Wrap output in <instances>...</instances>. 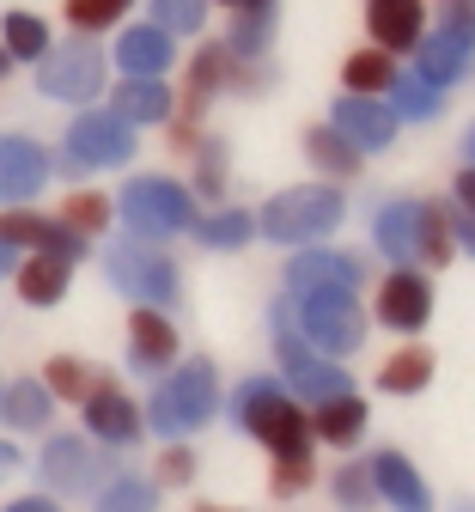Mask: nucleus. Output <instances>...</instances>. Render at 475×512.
Returning a JSON list of instances; mask_svg holds the SVG:
<instances>
[{
    "mask_svg": "<svg viewBox=\"0 0 475 512\" xmlns=\"http://www.w3.org/2000/svg\"><path fill=\"white\" fill-rule=\"evenodd\" d=\"M232 427L250 433L268 458L317 452V445H311V421H305V403L287 391L281 378H244L238 391H232Z\"/></svg>",
    "mask_w": 475,
    "mask_h": 512,
    "instance_id": "1",
    "label": "nucleus"
},
{
    "mask_svg": "<svg viewBox=\"0 0 475 512\" xmlns=\"http://www.w3.org/2000/svg\"><path fill=\"white\" fill-rule=\"evenodd\" d=\"M214 415H220V372H214V360L195 354L183 366H165L159 391H153V409H147V427L159 439H189Z\"/></svg>",
    "mask_w": 475,
    "mask_h": 512,
    "instance_id": "2",
    "label": "nucleus"
},
{
    "mask_svg": "<svg viewBox=\"0 0 475 512\" xmlns=\"http://www.w3.org/2000/svg\"><path fill=\"white\" fill-rule=\"evenodd\" d=\"M293 324H299V336H305L317 354L348 360V354L366 342L360 287H311V293H293Z\"/></svg>",
    "mask_w": 475,
    "mask_h": 512,
    "instance_id": "3",
    "label": "nucleus"
},
{
    "mask_svg": "<svg viewBox=\"0 0 475 512\" xmlns=\"http://www.w3.org/2000/svg\"><path fill=\"white\" fill-rule=\"evenodd\" d=\"M348 220V202H342V189H329V183H305V189H281L275 202H268L256 214V232H268L275 244H329V232Z\"/></svg>",
    "mask_w": 475,
    "mask_h": 512,
    "instance_id": "4",
    "label": "nucleus"
},
{
    "mask_svg": "<svg viewBox=\"0 0 475 512\" xmlns=\"http://www.w3.org/2000/svg\"><path fill=\"white\" fill-rule=\"evenodd\" d=\"M116 202L134 238H171L195 220V189H183L177 177H128Z\"/></svg>",
    "mask_w": 475,
    "mask_h": 512,
    "instance_id": "5",
    "label": "nucleus"
},
{
    "mask_svg": "<svg viewBox=\"0 0 475 512\" xmlns=\"http://www.w3.org/2000/svg\"><path fill=\"white\" fill-rule=\"evenodd\" d=\"M104 275L116 281V293H128L134 305H171L177 299V269L171 256L159 250V238H122L110 256H104Z\"/></svg>",
    "mask_w": 475,
    "mask_h": 512,
    "instance_id": "6",
    "label": "nucleus"
},
{
    "mask_svg": "<svg viewBox=\"0 0 475 512\" xmlns=\"http://www.w3.org/2000/svg\"><path fill=\"white\" fill-rule=\"evenodd\" d=\"M43 494H98L110 482V445H86V433H55L37 452Z\"/></svg>",
    "mask_w": 475,
    "mask_h": 512,
    "instance_id": "7",
    "label": "nucleus"
},
{
    "mask_svg": "<svg viewBox=\"0 0 475 512\" xmlns=\"http://www.w3.org/2000/svg\"><path fill=\"white\" fill-rule=\"evenodd\" d=\"M80 415H86V433H92L98 445H110V452H122V445H134V439L147 433L141 403H134L110 372H92L86 397H80Z\"/></svg>",
    "mask_w": 475,
    "mask_h": 512,
    "instance_id": "8",
    "label": "nucleus"
},
{
    "mask_svg": "<svg viewBox=\"0 0 475 512\" xmlns=\"http://www.w3.org/2000/svg\"><path fill=\"white\" fill-rule=\"evenodd\" d=\"M372 317L384 330L396 336H421L427 330V317H433V281L409 263H396L384 281H378V299H372Z\"/></svg>",
    "mask_w": 475,
    "mask_h": 512,
    "instance_id": "9",
    "label": "nucleus"
},
{
    "mask_svg": "<svg viewBox=\"0 0 475 512\" xmlns=\"http://www.w3.org/2000/svg\"><path fill=\"white\" fill-rule=\"evenodd\" d=\"M134 153V128L116 110H86L67 128V165H122Z\"/></svg>",
    "mask_w": 475,
    "mask_h": 512,
    "instance_id": "10",
    "label": "nucleus"
},
{
    "mask_svg": "<svg viewBox=\"0 0 475 512\" xmlns=\"http://www.w3.org/2000/svg\"><path fill=\"white\" fill-rule=\"evenodd\" d=\"M177 354H183V336L171 324V311L165 305H134L128 311V366L134 372H165V366H177Z\"/></svg>",
    "mask_w": 475,
    "mask_h": 512,
    "instance_id": "11",
    "label": "nucleus"
},
{
    "mask_svg": "<svg viewBox=\"0 0 475 512\" xmlns=\"http://www.w3.org/2000/svg\"><path fill=\"white\" fill-rule=\"evenodd\" d=\"M0 244L7 250H55V256H67V263H80V250H86L80 232H67L61 220H43L37 208H19V202L0 214Z\"/></svg>",
    "mask_w": 475,
    "mask_h": 512,
    "instance_id": "12",
    "label": "nucleus"
},
{
    "mask_svg": "<svg viewBox=\"0 0 475 512\" xmlns=\"http://www.w3.org/2000/svg\"><path fill=\"white\" fill-rule=\"evenodd\" d=\"M372 464V488H378V500L390 506V512H433V488H427V476L396 452V445H384L378 458H366Z\"/></svg>",
    "mask_w": 475,
    "mask_h": 512,
    "instance_id": "13",
    "label": "nucleus"
},
{
    "mask_svg": "<svg viewBox=\"0 0 475 512\" xmlns=\"http://www.w3.org/2000/svg\"><path fill=\"white\" fill-rule=\"evenodd\" d=\"M305 421H311V445H329V452H354V445L366 439V397H329V403H311L305 409Z\"/></svg>",
    "mask_w": 475,
    "mask_h": 512,
    "instance_id": "14",
    "label": "nucleus"
},
{
    "mask_svg": "<svg viewBox=\"0 0 475 512\" xmlns=\"http://www.w3.org/2000/svg\"><path fill=\"white\" fill-rule=\"evenodd\" d=\"M37 86H43V92H55V98L86 104V98H98V86H104V55H92V49L49 55L43 68H37Z\"/></svg>",
    "mask_w": 475,
    "mask_h": 512,
    "instance_id": "15",
    "label": "nucleus"
},
{
    "mask_svg": "<svg viewBox=\"0 0 475 512\" xmlns=\"http://www.w3.org/2000/svg\"><path fill=\"white\" fill-rule=\"evenodd\" d=\"M366 25L384 55H409L427 31V7L421 0H366Z\"/></svg>",
    "mask_w": 475,
    "mask_h": 512,
    "instance_id": "16",
    "label": "nucleus"
},
{
    "mask_svg": "<svg viewBox=\"0 0 475 512\" xmlns=\"http://www.w3.org/2000/svg\"><path fill=\"white\" fill-rule=\"evenodd\" d=\"M49 183V159L25 135H0V202H31Z\"/></svg>",
    "mask_w": 475,
    "mask_h": 512,
    "instance_id": "17",
    "label": "nucleus"
},
{
    "mask_svg": "<svg viewBox=\"0 0 475 512\" xmlns=\"http://www.w3.org/2000/svg\"><path fill=\"white\" fill-rule=\"evenodd\" d=\"M13 281H19V299L31 311H49L67 299V281H74V263L55 250H25V263H13Z\"/></svg>",
    "mask_w": 475,
    "mask_h": 512,
    "instance_id": "18",
    "label": "nucleus"
},
{
    "mask_svg": "<svg viewBox=\"0 0 475 512\" xmlns=\"http://www.w3.org/2000/svg\"><path fill=\"white\" fill-rule=\"evenodd\" d=\"M281 384L299 397V403H329V397H348L354 391V378H348V366L342 360H329V354H299L293 366H281Z\"/></svg>",
    "mask_w": 475,
    "mask_h": 512,
    "instance_id": "19",
    "label": "nucleus"
},
{
    "mask_svg": "<svg viewBox=\"0 0 475 512\" xmlns=\"http://www.w3.org/2000/svg\"><path fill=\"white\" fill-rule=\"evenodd\" d=\"M366 281V269L354 263V256H342V250H317V244H305L293 263H287V293H311V287H360Z\"/></svg>",
    "mask_w": 475,
    "mask_h": 512,
    "instance_id": "20",
    "label": "nucleus"
},
{
    "mask_svg": "<svg viewBox=\"0 0 475 512\" xmlns=\"http://www.w3.org/2000/svg\"><path fill=\"white\" fill-rule=\"evenodd\" d=\"M335 128H342L360 153H378V147L396 141V110L378 104V98H354L348 92V104H335Z\"/></svg>",
    "mask_w": 475,
    "mask_h": 512,
    "instance_id": "21",
    "label": "nucleus"
},
{
    "mask_svg": "<svg viewBox=\"0 0 475 512\" xmlns=\"http://www.w3.org/2000/svg\"><path fill=\"white\" fill-rule=\"evenodd\" d=\"M0 421H7L13 433H49V421H55V397L43 391L37 378L0 384Z\"/></svg>",
    "mask_w": 475,
    "mask_h": 512,
    "instance_id": "22",
    "label": "nucleus"
},
{
    "mask_svg": "<svg viewBox=\"0 0 475 512\" xmlns=\"http://www.w3.org/2000/svg\"><path fill=\"white\" fill-rule=\"evenodd\" d=\"M433 372H439L433 348L409 342V348H396V354L378 366V391H384V397H421L427 384H433Z\"/></svg>",
    "mask_w": 475,
    "mask_h": 512,
    "instance_id": "23",
    "label": "nucleus"
},
{
    "mask_svg": "<svg viewBox=\"0 0 475 512\" xmlns=\"http://www.w3.org/2000/svg\"><path fill=\"white\" fill-rule=\"evenodd\" d=\"M116 61H122V74H165L171 68V31H159V25H134V31H122V43H116Z\"/></svg>",
    "mask_w": 475,
    "mask_h": 512,
    "instance_id": "24",
    "label": "nucleus"
},
{
    "mask_svg": "<svg viewBox=\"0 0 475 512\" xmlns=\"http://www.w3.org/2000/svg\"><path fill=\"white\" fill-rule=\"evenodd\" d=\"M116 116H122L128 128H141V122H165V116H171V92H165L153 74H128V80L116 86Z\"/></svg>",
    "mask_w": 475,
    "mask_h": 512,
    "instance_id": "25",
    "label": "nucleus"
},
{
    "mask_svg": "<svg viewBox=\"0 0 475 512\" xmlns=\"http://www.w3.org/2000/svg\"><path fill=\"white\" fill-rule=\"evenodd\" d=\"M415 49H421V80L445 92L451 80H463L475 43H463V37H451V31H427V43H415Z\"/></svg>",
    "mask_w": 475,
    "mask_h": 512,
    "instance_id": "26",
    "label": "nucleus"
},
{
    "mask_svg": "<svg viewBox=\"0 0 475 512\" xmlns=\"http://www.w3.org/2000/svg\"><path fill=\"white\" fill-rule=\"evenodd\" d=\"M372 244L390 263H415V202H390L372 220Z\"/></svg>",
    "mask_w": 475,
    "mask_h": 512,
    "instance_id": "27",
    "label": "nucleus"
},
{
    "mask_svg": "<svg viewBox=\"0 0 475 512\" xmlns=\"http://www.w3.org/2000/svg\"><path fill=\"white\" fill-rule=\"evenodd\" d=\"M189 232L208 244V250H244V244L256 238V214H244V208H214V214H195Z\"/></svg>",
    "mask_w": 475,
    "mask_h": 512,
    "instance_id": "28",
    "label": "nucleus"
},
{
    "mask_svg": "<svg viewBox=\"0 0 475 512\" xmlns=\"http://www.w3.org/2000/svg\"><path fill=\"white\" fill-rule=\"evenodd\" d=\"M415 256L427 269H445L451 256H457V238H451V214L439 208V202H415Z\"/></svg>",
    "mask_w": 475,
    "mask_h": 512,
    "instance_id": "29",
    "label": "nucleus"
},
{
    "mask_svg": "<svg viewBox=\"0 0 475 512\" xmlns=\"http://www.w3.org/2000/svg\"><path fill=\"white\" fill-rule=\"evenodd\" d=\"M305 153H311V165L329 171V177H354V171L366 165V153H360L335 122H329V128H311V135H305Z\"/></svg>",
    "mask_w": 475,
    "mask_h": 512,
    "instance_id": "30",
    "label": "nucleus"
},
{
    "mask_svg": "<svg viewBox=\"0 0 475 512\" xmlns=\"http://www.w3.org/2000/svg\"><path fill=\"white\" fill-rule=\"evenodd\" d=\"M92 512H159V482L153 476H110L92 494Z\"/></svg>",
    "mask_w": 475,
    "mask_h": 512,
    "instance_id": "31",
    "label": "nucleus"
},
{
    "mask_svg": "<svg viewBox=\"0 0 475 512\" xmlns=\"http://www.w3.org/2000/svg\"><path fill=\"white\" fill-rule=\"evenodd\" d=\"M390 80H396V61L384 49H360V55H348V68H342V86L354 98H384Z\"/></svg>",
    "mask_w": 475,
    "mask_h": 512,
    "instance_id": "32",
    "label": "nucleus"
},
{
    "mask_svg": "<svg viewBox=\"0 0 475 512\" xmlns=\"http://www.w3.org/2000/svg\"><path fill=\"white\" fill-rule=\"evenodd\" d=\"M110 214H116V202L104 196V189H74V196L61 202V226L80 232V238H98L110 226Z\"/></svg>",
    "mask_w": 475,
    "mask_h": 512,
    "instance_id": "33",
    "label": "nucleus"
},
{
    "mask_svg": "<svg viewBox=\"0 0 475 512\" xmlns=\"http://www.w3.org/2000/svg\"><path fill=\"white\" fill-rule=\"evenodd\" d=\"M329 494H335V506H342V512H372V506H378L372 464H366V458H348L342 470L329 476Z\"/></svg>",
    "mask_w": 475,
    "mask_h": 512,
    "instance_id": "34",
    "label": "nucleus"
},
{
    "mask_svg": "<svg viewBox=\"0 0 475 512\" xmlns=\"http://www.w3.org/2000/svg\"><path fill=\"white\" fill-rule=\"evenodd\" d=\"M317 488V452H293V458H268V494L293 500Z\"/></svg>",
    "mask_w": 475,
    "mask_h": 512,
    "instance_id": "35",
    "label": "nucleus"
},
{
    "mask_svg": "<svg viewBox=\"0 0 475 512\" xmlns=\"http://www.w3.org/2000/svg\"><path fill=\"white\" fill-rule=\"evenodd\" d=\"M37 384H43L55 403H80L86 384H92V372H86V360H74V354H55V360H43Z\"/></svg>",
    "mask_w": 475,
    "mask_h": 512,
    "instance_id": "36",
    "label": "nucleus"
},
{
    "mask_svg": "<svg viewBox=\"0 0 475 512\" xmlns=\"http://www.w3.org/2000/svg\"><path fill=\"white\" fill-rule=\"evenodd\" d=\"M195 470H201V464H195V452H189L183 439H165V445H159V464H153L159 494H165V488H189V482H195Z\"/></svg>",
    "mask_w": 475,
    "mask_h": 512,
    "instance_id": "37",
    "label": "nucleus"
},
{
    "mask_svg": "<svg viewBox=\"0 0 475 512\" xmlns=\"http://www.w3.org/2000/svg\"><path fill=\"white\" fill-rule=\"evenodd\" d=\"M0 43H7V55H25V61L49 55V31H43V19H31V13H13L7 31H0Z\"/></svg>",
    "mask_w": 475,
    "mask_h": 512,
    "instance_id": "38",
    "label": "nucleus"
},
{
    "mask_svg": "<svg viewBox=\"0 0 475 512\" xmlns=\"http://www.w3.org/2000/svg\"><path fill=\"white\" fill-rule=\"evenodd\" d=\"M384 98L396 104V116H439V86H427L421 74L415 80H390Z\"/></svg>",
    "mask_w": 475,
    "mask_h": 512,
    "instance_id": "39",
    "label": "nucleus"
},
{
    "mask_svg": "<svg viewBox=\"0 0 475 512\" xmlns=\"http://www.w3.org/2000/svg\"><path fill=\"white\" fill-rule=\"evenodd\" d=\"M128 7H134V0H67V25H74V31H104Z\"/></svg>",
    "mask_w": 475,
    "mask_h": 512,
    "instance_id": "40",
    "label": "nucleus"
},
{
    "mask_svg": "<svg viewBox=\"0 0 475 512\" xmlns=\"http://www.w3.org/2000/svg\"><path fill=\"white\" fill-rule=\"evenodd\" d=\"M201 13H208V0H153V25L159 31H195Z\"/></svg>",
    "mask_w": 475,
    "mask_h": 512,
    "instance_id": "41",
    "label": "nucleus"
},
{
    "mask_svg": "<svg viewBox=\"0 0 475 512\" xmlns=\"http://www.w3.org/2000/svg\"><path fill=\"white\" fill-rule=\"evenodd\" d=\"M195 159H201V171H195V189H201L208 202H220V189H226V171H220V147H201Z\"/></svg>",
    "mask_w": 475,
    "mask_h": 512,
    "instance_id": "42",
    "label": "nucleus"
},
{
    "mask_svg": "<svg viewBox=\"0 0 475 512\" xmlns=\"http://www.w3.org/2000/svg\"><path fill=\"white\" fill-rule=\"evenodd\" d=\"M439 31H451V37L475 43V7H469V0H451V7L439 13Z\"/></svg>",
    "mask_w": 475,
    "mask_h": 512,
    "instance_id": "43",
    "label": "nucleus"
},
{
    "mask_svg": "<svg viewBox=\"0 0 475 512\" xmlns=\"http://www.w3.org/2000/svg\"><path fill=\"white\" fill-rule=\"evenodd\" d=\"M0 512H61V500L55 494H19V500H7Z\"/></svg>",
    "mask_w": 475,
    "mask_h": 512,
    "instance_id": "44",
    "label": "nucleus"
},
{
    "mask_svg": "<svg viewBox=\"0 0 475 512\" xmlns=\"http://www.w3.org/2000/svg\"><path fill=\"white\" fill-rule=\"evenodd\" d=\"M457 208L475 220V165H463V171H457Z\"/></svg>",
    "mask_w": 475,
    "mask_h": 512,
    "instance_id": "45",
    "label": "nucleus"
},
{
    "mask_svg": "<svg viewBox=\"0 0 475 512\" xmlns=\"http://www.w3.org/2000/svg\"><path fill=\"white\" fill-rule=\"evenodd\" d=\"M451 238H457V250H469V256H475V220H469L463 208L451 214Z\"/></svg>",
    "mask_w": 475,
    "mask_h": 512,
    "instance_id": "46",
    "label": "nucleus"
},
{
    "mask_svg": "<svg viewBox=\"0 0 475 512\" xmlns=\"http://www.w3.org/2000/svg\"><path fill=\"white\" fill-rule=\"evenodd\" d=\"M13 470H19V445L0 439V476H13Z\"/></svg>",
    "mask_w": 475,
    "mask_h": 512,
    "instance_id": "47",
    "label": "nucleus"
},
{
    "mask_svg": "<svg viewBox=\"0 0 475 512\" xmlns=\"http://www.w3.org/2000/svg\"><path fill=\"white\" fill-rule=\"evenodd\" d=\"M220 7H232V13H244V7H268V0H220Z\"/></svg>",
    "mask_w": 475,
    "mask_h": 512,
    "instance_id": "48",
    "label": "nucleus"
},
{
    "mask_svg": "<svg viewBox=\"0 0 475 512\" xmlns=\"http://www.w3.org/2000/svg\"><path fill=\"white\" fill-rule=\"evenodd\" d=\"M0 275H13V250L7 244H0Z\"/></svg>",
    "mask_w": 475,
    "mask_h": 512,
    "instance_id": "49",
    "label": "nucleus"
},
{
    "mask_svg": "<svg viewBox=\"0 0 475 512\" xmlns=\"http://www.w3.org/2000/svg\"><path fill=\"white\" fill-rule=\"evenodd\" d=\"M195 512H238V506H208V500H201V506H195Z\"/></svg>",
    "mask_w": 475,
    "mask_h": 512,
    "instance_id": "50",
    "label": "nucleus"
},
{
    "mask_svg": "<svg viewBox=\"0 0 475 512\" xmlns=\"http://www.w3.org/2000/svg\"><path fill=\"white\" fill-rule=\"evenodd\" d=\"M13 68V55H7V43H0V74H7Z\"/></svg>",
    "mask_w": 475,
    "mask_h": 512,
    "instance_id": "51",
    "label": "nucleus"
},
{
    "mask_svg": "<svg viewBox=\"0 0 475 512\" xmlns=\"http://www.w3.org/2000/svg\"><path fill=\"white\" fill-rule=\"evenodd\" d=\"M469 165H475V128H469Z\"/></svg>",
    "mask_w": 475,
    "mask_h": 512,
    "instance_id": "52",
    "label": "nucleus"
}]
</instances>
